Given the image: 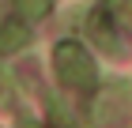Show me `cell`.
Returning <instances> with one entry per match:
<instances>
[{
    "label": "cell",
    "mask_w": 132,
    "mask_h": 128,
    "mask_svg": "<svg viewBox=\"0 0 132 128\" xmlns=\"http://www.w3.org/2000/svg\"><path fill=\"white\" fill-rule=\"evenodd\" d=\"M53 72L61 79V87H68V90H94L98 87V64L87 53V45L76 41V38L57 41V49H53Z\"/></svg>",
    "instance_id": "cell-1"
},
{
    "label": "cell",
    "mask_w": 132,
    "mask_h": 128,
    "mask_svg": "<svg viewBox=\"0 0 132 128\" xmlns=\"http://www.w3.org/2000/svg\"><path fill=\"white\" fill-rule=\"evenodd\" d=\"M49 11H53L49 0H30V4H19V19L27 23V19H38V15H49Z\"/></svg>",
    "instance_id": "cell-4"
},
{
    "label": "cell",
    "mask_w": 132,
    "mask_h": 128,
    "mask_svg": "<svg viewBox=\"0 0 132 128\" xmlns=\"http://www.w3.org/2000/svg\"><path fill=\"white\" fill-rule=\"evenodd\" d=\"M27 41H30V27H27V23H23L19 15L4 19V27H0V57L27 49Z\"/></svg>",
    "instance_id": "cell-3"
},
{
    "label": "cell",
    "mask_w": 132,
    "mask_h": 128,
    "mask_svg": "<svg viewBox=\"0 0 132 128\" xmlns=\"http://www.w3.org/2000/svg\"><path fill=\"white\" fill-rule=\"evenodd\" d=\"M87 34L94 38V45H98V49H106V53L117 49V30H113L110 8H91V11H87Z\"/></svg>",
    "instance_id": "cell-2"
}]
</instances>
